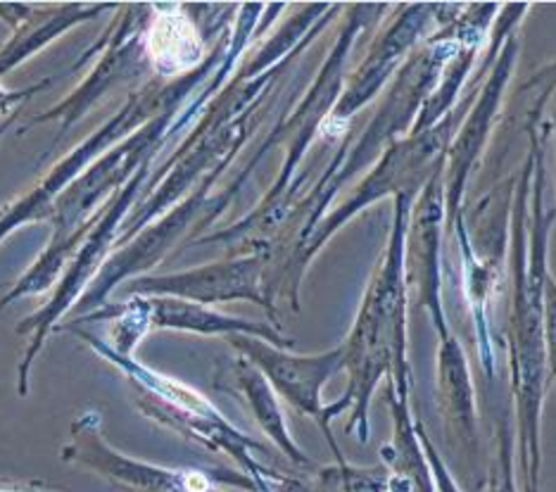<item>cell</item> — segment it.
Listing matches in <instances>:
<instances>
[{"label": "cell", "mask_w": 556, "mask_h": 492, "mask_svg": "<svg viewBox=\"0 0 556 492\" xmlns=\"http://www.w3.org/2000/svg\"><path fill=\"white\" fill-rule=\"evenodd\" d=\"M146 48L150 65L164 77L176 79L193 72L202 58V39L195 24L179 8H172V12L155 8L146 31Z\"/></svg>", "instance_id": "obj_9"}, {"label": "cell", "mask_w": 556, "mask_h": 492, "mask_svg": "<svg viewBox=\"0 0 556 492\" xmlns=\"http://www.w3.org/2000/svg\"><path fill=\"white\" fill-rule=\"evenodd\" d=\"M153 307V328H174V331H191L200 336H252L264 338L274 348H290L293 340L278 336L269 324H257L243 317L214 312L200 302H188L179 298H150Z\"/></svg>", "instance_id": "obj_8"}, {"label": "cell", "mask_w": 556, "mask_h": 492, "mask_svg": "<svg viewBox=\"0 0 556 492\" xmlns=\"http://www.w3.org/2000/svg\"><path fill=\"white\" fill-rule=\"evenodd\" d=\"M55 79L58 77L43 79L41 84H34L29 88H22V91H12V88H5L3 84H0V122L12 117V115H15V112H22V105L27 103L31 96L43 91V88H48Z\"/></svg>", "instance_id": "obj_12"}, {"label": "cell", "mask_w": 556, "mask_h": 492, "mask_svg": "<svg viewBox=\"0 0 556 492\" xmlns=\"http://www.w3.org/2000/svg\"><path fill=\"white\" fill-rule=\"evenodd\" d=\"M0 483H8V478H3V476H0Z\"/></svg>", "instance_id": "obj_14"}, {"label": "cell", "mask_w": 556, "mask_h": 492, "mask_svg": "<svg viewBox=\"0 0 556 492\" xmlns=\"http://www.w3.org/2000/svg\"><path fill=\"white\" fill-rule=\"evenodd\" d=\"M17 117H20V112H15V115H12V117H8V119L0 122V138H3V136L8 134V129H12V124L17 122Z\"/></svg>", "instance_id": "obj_13"}, {"label": "cell", "mask_w": 556, "mask_h": 492, "mask_svg": "<svg viewBox=\"0 0 556 492\" xmlns=\"http://www.w3.org/2000/svg\"><path fill=\"white\" fill-rule=\"evenodd\" d=\"M153 12L155 5H119V15H115L103 36L88 50V55H98L88 77L65 100H60L58 105L34 115L29 124L17 134H27L36 124L55 122L58 134L53 143H58L100 100H105L119 86L141 77L150 65L146 31L150 20H153Z\"/></svg>", "instance_id": "obj_3"}, {"label": "cell", "mask_w": 556, "mask_h": 492, "mask_svg": "<svg viewBox=\"0 0 556 492\" xmlns=\"http://www.w3.org/2000/svg\"><path fill=\"white\" fill-rule=\"evenodd\" d=\"M93 321L108 324V336L103 340L112 350L119 352V355L134 357L138 343L148 331H153V307H150V298L131 295L129 300L108 302L103 307L74 317L67 321V326H84Z\"/></svg>", "instance_id": "obj_11"}, {"label": "cell", "mask_w": 556, "mask_h": 492, "mask_svg": "<svg viewBox=\"0 0 556 492\" xmlns=\"http://www.w3.org/2000/svg\"><path fill=\"white\" fill-rule=\"evenodd\" d=\"M262 257L250 255L174 274L136 276L126 290H129V295L179 298L200 302V305H214V302L226 300H252L271 310L262 295Z\"/></svg>", "instance_id": "obj_5"}, {"label": "cell", "mask_w": 556, "mask_h": 492, "mask_svg": "<svg viewBox=\"0 0 556 492\" xmlns=\"http://www.w3.org/2000/svg\"><path fill=\"white\" fill-rule=\"evenodd\" d=\"M55 331L72 333L74 338H79L100 359L119 369L126 381L136 390V407L141 409L148 419L172 428V431L186 436L188 440H193V443L202 447L229 454V457L240 466V471L248 474L262 492V483L267 481L271 469H264V466L252 459L250 454V450H262V445L226 421L222 412L214 407L205 395H200L191 386L176 381V378H169L146 367V364H141L136 357L119 355V352L112 350L103 338L86 331L84 326L60 324Z\"/></svg>", "instance_id": "obj_1"}, {"label": "cell", "mask_w": 556, "mask_h": 492, "mask_svg": "<svg viewBox=\"0 0 556 492\" xmlns=\"http://www.w3.org/2000/svg\"><path fill=\"white\" fill-rule=\"evenodd\" d=\"M108 10H119L117 3H0V20L10 27V39L0 48V79L12 70L41 53L60 36L96 20Z\"/></svg>", "instance_id": "obj_6"}, {"label": "cell", "mask_w": 556, "mask_h": 492, "mask_svg": "<svg viewBox=\"0 0 556 492\" xmlns=\"http://www.w3.org/2000/svg\"><path fill=\"white\" fill-rule=\"evenodd\" d=\"M41 492H43V490H41Z\"/></svg>", "instance_id": "obj_15"}, {"label": "cell", "mask_w": 556, "mask_h": 492, "mask_svg": "<svg viewBox=\"0 0 556 492\" xmlns=\"http://www.w3.org/2000/svg\"><path fill=\"white\" fill-rule=\"evenodd\" d=\"M229 39L231 36L226 34L217 43V48H214V55L202 60L193 72L186 74V77H179L169 84L150 81L148 86L138 88V91H134L129 98H126V103L115 112V115H112L91 136H86L84 141L72 150V153L62 157L55 167L31 188L29 193L12 200L5 210H0V243H3L5 238H10L17 229H22V226L50 219L55 200L65 193L96 160L103 157L112 146L124 141L126 136H131L134 131L141 129L143 124L157 117L164 108H169L174 103H184V98L205 81L210 72L217 70L226 48H229L226 46Z\"/></svg>", "instance_id": "obj_2"}, {"label": "cell", "mask_w": 556, "mask_h": 492, "mask_svg": "<svg viewBox=\"0 0 556 492\" xmlns=\"http://www.w3.org/2000/svg\"><path fill=\"white\" fill-rule=\"evenodd\" d=\"M60 459L88 466L126 492H222L207 471L167 469V466L126 457L103 436L100 412H84L72 421L70 440L60 450Z\"/></svg>", "instance_id": "obj_4"}, {"label": "cell", "mask_w": 556, "mask_h": 492, "mask_svg": "<svg viewBox=\"0 0 556 492\" xmlns=\"http://www.w3.org/2000/svg\"><path fill=\"white\" fill-rule=\"evenodd\" d=\"M229 343L243 352L250 364H255L269 386L276 388L290 405L321 419V386L345 362V350L328 352L321 357H293L269 345L267 340L252 336H229Z\"/></svg>", "instance_id": "obj_7"}, {"label": "cell", "mask_w": 556, "mask_h": 492, "mask_svg": "<svg viewBox=\"0 0 556 492\" xmlns=\"http://www.w3.org/2000/svg\"><path fill=\"white\" fill-rule=\"evenodd\" d=\"M219 378H226V381H229V383L219 386V388L233 390V393L245 398L252 414H255L257 424L262 426V431L271 436L274 443L281 447L290 459H293L295 464H309L305 454H302L293 445V440H290V436L286 431L281 409H278L274 388L269 386V381L264 378V374L255 367V364H250L245 357H240V359L231 362L229 371L219 374Z\"/></svg>", "instance_id": "obj_10"}]
</instances>
